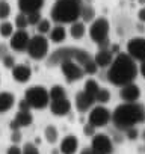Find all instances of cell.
Returning <instances> with one entry per match:
<instances>
[{
	"mask_svg": "<svg viewBox=\"0 0 145 154\" xmlns=\"http://www.w3.org/2000/svg\"><path fill=\"white\" fill-rule=\"evenodd\" d=\"M66 59L79 62L83 66L85 72L89 74V75L95 74L97 69H98L94 57L86 50L79 48V47H62V48L54 50L53 53H50V57L47 60V65L48 66H54V65H59L62 60H66Z\"/></svg>",
	"mask_w": 145,
	"mask_h": 154,
	"instance_id": "cell-2",
	"label": "cell"
},
{
	"mask_svg": "<svg viewBox=\"0 0 145 154\" xmlns=\"http://www.w3.org/2000/svg\"><path fill=\"white\" fill-rule=\"evenodd\" d=\"M109 29H110V24L109 21L104 18V17H98L95 18L91 26H89V36L91 39L95 42V44H100L103 41L107 39L109 36Z\"/></svg>",
	"mask_w": 145,
	"mask_h": 154,
	"instance_id": "cell-8",
	"label": "cell"
},
{
	"mask_svg": "<svg viewBox=\"0 0 145 154\" xmlns=\"http://www.w3.org/2000/svg\"><path fill=\"white\" fill-rule=\"evenodd\" d=\"M80 154H97V152H95V151H94V149L89 146V148H85V149H82V151H80Z\"/></svg>",
	"mask_w": 145,
	"mask_h": 154,
	"instance_id": "cell-45",
	"label": "cell"
},
{
	"mask_svg": "<svg viewBox=\"0 0 145 154\" xmlns=\"http://www.w3.org/2000/svg\"><path fill=\"white\" fill-rule=\"evenodd\" d=\"M12 77L14 80L18 82V83H26L30 80L32 77V68L26 63H20V65H15L12 68Z\"/></svg>",
	"mask_w": 145,
	"mask_h": 154,
	"instance_id": "cell-18",
	"label": "cell"
},
{
	"mask_svg": "<svg viewBox=\"0 0 145 154\" xmlns=\"http://www.w3.org/2000/svg\"><path fill=\"white\" fill-rule=\"evenodd\" d=\"M14 24L18 30H26V27L29 26V21H27V15L20 12L15 15V20H14Z\"/></svg>",
	"mask_w": 145,
	"mask_h": 154,
	"instance_id": "cell-29",
	"label": "cell"
},
{
	"mask_svg": "<svg viewBox=\"0 0 145 154\" xmlns=\"http://www.w3.org/2000/svg\"><path fill=\"white\" fill-rule=\"evenodd\" d=\"M50 101L53 100H60V98H66V91L62 85H53L50 88Z\"/></svg>",
	"mask_w": 145,
	"mask_h": 154,
	"instance_id": "cell-25",
	"label": "cell"
},
{
	"mask_svg": "<svg viewBox=\"0 0 145 154\" xmlns=\"http://www.w3.org/2000/svg\"><path fill=\"white\" fill-rule=\"evenodd\" d=\"M109 100H110V91L106 89V88H100L98 94L95 95V103H98V104H106Z\"/></svg>",
	"mask_w": 145,
	"mask_h": 154,
	"instance_id": "cell-30",
	"label": "cell"
},
{
	"mask_svg": "<svg viewBox=\"0 0 145 154\" xmlns=\"http://www.w3.org/2000/svg\"><path fill=\"white\" fill-rule=\"evenodd\" d=\"M86 33V26L83 21H76L69 26V35L72 39H82Z\"/></svg>",
	"mask_w": 145,
	"mask_h": 154,
	"instance_id": "cell-22",
	"label": "cell"
},
{
	"mask_svg": "<svg viewBox=\"0 0 145 154\" xmlns=\"http://www.w3.org/2000/svg\"><path fill=\"white\" fill-rule=\"evenodd\" d=\"M113 59H115V56H113L112 50H98L94 56V60L98 68H109L112 65Z\"/></svg>",
	"mask_w": 145,
	"mask_h": 154,
	"instance_id": "cell-19",
	"label": "cell"
},
{
	"mask_svg": "<svg viewBox=\"0 0 145 154\" xmlns=\"http://www.w3.org/2000/svg\"><path fill=\"white\" fill-rule=\"evenodd\" d=\"M14 103H15L14 94L6 92V91H2V92H0V113L9 112V110L14 107Z\"/></svg>",
	"mask_w": 145,
	"mask_h": 154,
	"instance_id": "cell-20",
	"label": "cell"
},
{
	"mask_svg": "<svg viewBox=\"0 0 145 154\" xmlns=\"http://www.w3.org/2000/svg\"><path fill=\"white\" fill-rule=\"evenodd\" d=\"M125 53H128L134 60L143 62V60H145V38H143V36L130 38L128 42H127Z\"/></svg>",
	"mask_w": 145,
	"mask_h": 154,
	"instance_id": "cell-11",
	"label": "cell"
},
{
	"mask_svg": "<svg viewBox=\"0 0 145 154\" xmlns=\"http://www.w3.org/2000/svg\"><path fill=\"white\" fill-rule=\"evenodd\" d=\"M11 14V6L6 0H0V20L5 21Z\"/></svg>",
	"mask_w": 145,
	"mask_h": 154,
	"instance_id": "cell-32",
	"label": "cell"
},
{
	"mask_svg": "<svg viewBox=\"0 0 145 154\" xmlns=\"http://www.w3.org/2000/svg\"><path fill=\"white\" fill-rule=\"evenodd\" d=\"M11 142H12V143H17V145L21 142V131H20V130L11 131Z\"/></svg>",
	"mask_w": 145,
	"mask_h": 154,
	"instance_id": "cell-38",
	"label": "cell"
},
{
	"mask_svg": "<svg viewBox=\"0 0 145 154\" xmlns=\"http://www.w3.org/2000/svg\"><path fill=\"white\" fill-rule=\"evenodd\" d=\"M137 3L142 5V6H145V0H137Z\"/></svg>",
	"mask_w": 145,
	"mask_h": 154,
	"instance_id": "cell-46",
	"label": "cell"
},
{
	"mask_svg": "<svg viewBox=\"0 0 145 154\" xmlns=\"http://www.w3.org/2000/svg\"><path fill=\"white\" fill-rule=\"evenodd\" d=\"M82 0H56L50 17L57 24H72L80 18Z\"/></svg>",
	"mask_w": 145,
	"mask_h": 154,
	"instance_id": "cell-4",
	"label": "cell"
},
{
	"mask_svg": "<svg viewBox=\"0 0 145 154\" xmlns=\"http://www.w3.org/2000/svg\"><path fill=\"white\" fill-rule=\"evenodd\" d=\"M91 148L97 154H112L113 152V140L104 133H97L95 136H92Z\"/></svg>",
	"mask_w": 145,
	"mask_h": 154,
	"instance_id": "cell-10",
	"label": "cell"
},
{
	"mask_svg": "<svg viewBox=\"0 0 145 154\" xmlns=\"http://www.w3.org/2000/svg\"><path fill=\"white\" fill-rule=\"evenodd\" d=\"M59 65H60V69H62V72H63L68 83H74V82L80 80L82 77L86 74L83 66L79 62H76V60L66 59V60H62Z\"/></svg>",
	"mask_w": 145,
	"mask_h": 154,
	"instance_id": "cell-7",
	"label": "cell"
},
{
	"mask_svg": "<svg viewBox=\"0 0 145 154\" xmlns=\"http://www.w3.org/2000/svg\"><path fill=\"white\" fill-rule=\"evenodd\" d=\"M14 119L18 122L20 127H29L33 122V116H32L30 110H18V113L15 115Z\"/></svg>",
	"mask_w": 145,
	"mask_h": 154,
	"instance_id": "cell-23",
	"label": "cell"
},
{
	"mask_svg": "<svg viewBox=\"0 0 145 154\" xmlns=\"http://www.w3.org/2000/svg\"><path fill=\"white\" fill-rule=\"evenodd\" d=\"M14 24L9 23V21H2L0 23V36H3V38H11L14 35Z\"/></svg>",
	"mask_w": 145,
	"mask_h": 154,
	"instance_id": "cell-28",
	"label": "cell"
},
{
	"mask_svg": "<svg viewBox=\"0 0 145 154\" xmlns=\"http://www.w3.org/2000/svg\"><path fill=\"white\" fill-rule=\"evenodd\" d=\"M66 38V29L63 27V24H56L51 30H50V41L54 44H60L63 42Z\"/></svg>",
	"mask_w": 145,
	"mask_h": 154,
	"instance_id": "cell-21",
	"label": "cell"
},
{
	"mask_svg": "<svg viewBox=\"0 0 145 154\" xmlns=\"http://www.w3.org/2000/svg\"><path fill=\"white\" fill-rule=\"evenodd\" d=\"M94 103H95V98L91 97L89 94H86L85 91H80L77 95H76V100H74V104H76V109L82 113L91 110L94 107Z\"/></svg>",
	"mask_w": 145,
	"mask_h": 154,
	"instance_id": "cell-14",
	"label": "cell"
},
{
	"mask_svg": "<svg viewBox=\"0 0 145 154\" xmlns=\"http://www.w3.org/2000/svg\"><path fill=\"white\" fill-rule=\"evenodd\" d=\"M142 139H143V140H145V130H143V131H142Z\"/></svg>",
	"mask_w": 145,
	"mask_h": 154,
	"instance_id": "cell-47",
	"label": "cell"
},
{
	"mask_svg": "<svg viewBox=\"0 0 145 154\" xmlns=\"http://www.w3.org/2000/svg\"><path fill=\"white\" fill-rule=\"evenodd\" d=\"M79 149V139L74 134H68L62 139L59 145V152L60 154H76Z\"/></svg>",
	"mask_w": 145,
	"mask_h": 154,
	"instance_id": "cell-15",
	"label": "cell"
},
{
	"mask_svg": "<svg viewBox=\"0 0 145 154\" xmlns=\"http://www.w3.org/2000/svg\"><path fill=\"white\" fill-rule=\"evenodd\" d=\"M112 122L118 130H127L145 122V107L139 103H122L112 112Z\"/></svg>",
	"mask_w": 145,
	"mask_h": 154,
	"instance_id": "cell-3",
	"label": "cell"
},
{
	"mask_svg": "<svg viewBox=\"0 0 145 154\" xmlns=\"http://www.w3.org/2000/svg\"><path fill=\"white\" fill-rule=\"evenodd\" d=\"M51 29H53V27H51L50 20H45V18H42V20L38 23V26H36V30H38V33H39V35L50 33V30H51Z\"/></svg>",
	"mask_w": 145,
	"mask_h": 154,
	"instance_id": "cell-31",
	"label": "cell"
},
{
	"mask_svg": "<svg viewBox=\"0 0 145 154\" xmlns=\"http://www.w3.org/2000/svg\"><path fill=\"white\" fill-rule=\"evenodd\" d=\"M45 0H18V8L20 12L29 15L33 12H41Z\"/></svg>",
	"mask_w": 145,
	"mask_h": 154,
	"instance_id": "cell-16",
	"label": "cell"
},
{
	"mask_svg": "<svg viewBox=\"0 0 145 154\" xmlns=\"http://www.w3.org/2000/svg\"><path fill=\"white\" fill-rule=\"evenodd\" d=\"M139 72H140V75L145 79V60L143 62H140V65H139Z\"/></svg>",
	"mask_w": 145,
	"mask_h": 154,
	"instance_id": "cell-44",
	"label": "cell"
},
{
	"mask_svg": "<svg viewBox=\"0 0 145 154\" xmlns=\"http://www.w3.org/2000/svg\"><path fill=\"white\" fill-rule=\"evenodd\" d=\"M29 42H30V36L26 30H17L9 38V47L15 51H27Z\"/></svg>",
	"mask_w": 145,
	"mask_h": 154,
	"instance_id": "cell-12",
	"label": "cell"
},
{
	"mask_svg": "<svg viewBox=\"0 0 145 154\" xmlns=\"http://www.w3.org/2000/svg\"><path fill=\"white\" fill-rule=\"evenodd\" d=\"M24 98L27 100L32 109H38V110L45 109L50 104V92L41 85L27 88L24 92Z\"/></svg>",
	"mask_w": 145,
	"mask_h": 154,
	"instance_id": "cell-5",
	"label": "cell"
},
{
	"mask_svg": "<svg viewBox=\"0 0 145 154\" xmlns=\"http://www.w3.org/2000/svg\"><path fill=\"white\" fill-rule=\"evenodd\" d=\"M137 20L140 23H145V6H142L139 11H137Z\"/></svg>",
	"mask_w": 145,
	"mask_h": 154,
	"instance_id": "cell-42",
	"label": "cell"
},
{
	"mask_svg": "<svg viewBox=\"0 0 145 154\" xmlns=\"http://www.w3.org/2000/svg\"><path fill=\"white\" fill-rule=\"evenodd\" d=\"M9 54V48L5 42H0V60H3Z\"/></svg>",
	"mask_w": 145,
	"mask_h": 154,
	"instance_id": "cell-39",
	"label": "cell"
},
{
	"mask_svg": "<svg viewBox=\"0 0 145 154\" xmlns=\"http://www.w3.org/2000/svg\"><path fill=\"white\" fill-rule=\"evenodd\" d=\"M50 110L54 116H65L71 110V101L68 98L53 100V101H50Z\"/></svg>",
	"mask_w": 145,
	"mask_h": 154,
	"instance_id": "cell-17",
	"label": "cell"
},
{
	"mask_svg": "<svg viewBox=\"0 0 145 154\" xmlns=\"http://www.w3.org/2000/svg\"><path fill=\"white\" fill-rule=\"evenodd\" d=\"M41 12H33V14H29L27 15V21H29V26H38V23L41 21Z\"/></svg>",
	"mask_w": 145,
	"mask_h": 154,
	"instance_id": "cell-34",
	"label": "cell"
},
{
	"mask_svg": "<svg viewBox=\"0 0 145 154\" xmlns=\"http://www.w3.org/2000/svg\"><path fill=\"white\" fill-rule=\"evenodd\" d=\"M9 128H11V131H15V130H20L21 127L18 125V122H17L15 119H12V121L9 122Z\"/></svg>",
	"mask_w": 145,
	"mask_h": 154,
	"instance_id": "cell-43",
	"label": "cell"
},
{
	"mask_svg": "<svg viewBox=\"0 0 145 154\" xmlns=\"http://www.w3.org/2000/svg\"><path fill=\"white\" fill-rule=\"evenodd\" d=\"M125 137L130 139V140H136L139 137V130L136 127H131V128H127L125 130Z\"/></svg>",
	"mask_w": 145,
	"mask_h": 154,
	"instance_id": "cell-36",
	"label": "cell"
},
{
	"mask_svg": "<svg viewBox=\"0 0 145 154\" xmlns=\"http://www.w3.org/2000/svg\"><path fill=\"white\" fill-rule=\"evenodd\" d=\"M83 91H85L86 94H89L91 97L95 98V95H97L98 91H100V86H98V83H97L94 79H89V80L85 82V85H83Z\"/></svg>",
	"mask_w": 145,
	"mask_h": 154,
	"instance_id": "cell-27",
	"label": "cell"
},
{
	"mask_svg": "<svg viewBox=\"0 0 145 154\" xmlns=\"http://www.w3.org/2000/svg\"><path fill=\"white\" fill-rule=\"evenodd\" d=\"M30 109H32V107H30V104L27 103L26 98H23V100L18 101V110H30Z\"/></svg>",
	"mask_w": 145,
	"mask_h": 154,
	"instance_id": "cell-41",
	"label": "cell"
},
{
	"mask_svg": "<svg viewBox=\"0 0 145 154\" xmlns=\"http://www.w3.org/2000/svg\"><path fill=\"white\" fill-rule=\"evenodd\" d=\"M80 18L83 23H92L95 20V9L91 5H83L82 6V14Z\"/></svg>",
	"mask_w": 145,
	"mask_h": 154,
	"instance_id": "cell-24",
	"label": "cell"
},
{
	"mask_svg": "<svg viewBox=\"0 0 145 154\" xmlns=\"http://www.w3.org/2000/svg\"><path fill=\"white\" fill-rule=\"evenodd\" d=\"M6 154H23V148H20L17 143H12V145L8 148Z\"/></svg>",
	"mask_w": 145,
	"mask_h": 154,
	"instance_id": "cell-40",
	"label": "cell"
},
{
	"mask_svg": "<svg viewBox=\"0 0 145 154\" xmlns=\"http://www.w3.org/2000/svg\"><path fill=\"white\" fill-rule=\"evenodd\" d=\"M95 130H97V127H94L92 124H85L83 125V134L85 136H88V137H92V136H95L97 133H95Z\"/></svg>",
	"mask_w": 145,
	"mask_h": 154,
	"instance_id": "cell-35",
	"label": "cell"
},
{
	"mask_svg": "<svg viewBox=\"0 0 145 154\" xmlns=\"http://www.w3.org/2000/svg\"><path fill=\"white\" fill-rule=\"evenodd\" d=\"M139 69L136 65V60L128 53H118L112 62V65L107 68V80L115 86H124L128 83H133Z\"/></svg>",
	"mask_w": 145,
	"mask_h": 154,
	"instance_id": "cell-1",
	"label": "cell"
},
{
	"mask_svg": "<svg viewBox=\"0 0 145 154\" xmlns=\"http://www.w3.org/2000/svg\"><path fill=\"white\" fill-rule=\"evenodd\" d=\"M119 97L125 103H137V100L140 98V88L134 82L128 83V85H124L119 89Z\"/></svg>",
	"mask_w": 145,
	"mask_h": 154,
	"instance_id": "cell-13",
	"label": "cell"
},
{
	"mask_svg": "<svg viewBox=\"0 0 145 154\" xmlns=\"http://www.w3.org/2000/svg\"><path fill=\"white\" fill-rule=\"evenodd\" d=\"M27 54L35 60L45 59L47 54H48V39L44 35H39V33L32 36L29 47H27Z\"/></svg>",
	"mask_w": 145,
	"mask_h": 154,
	"instance_id": "cell-6",
	"label": "cell"
},
{
	"mask_svg": "<svg viewBox=\"0 0 145 154\" xmlns=\"http://www.w3.org/2000/svg\"><path fill=\"white\" fill-rule=\"evenodd\" d=\"M3 65H5V68H9V69H12L14 66H15V57L12 56V54H8L3 60Z\"/></svg>",
	"mask_w": 145,
	"mask_h": 154,
	"instance_id": "cell-37",
	"label": "cell"
},
{
	"mask_svg": "<svg viewBox=\"0 0 145 154\" xmlns=\"http://www.w3.org/2000/svg\"><path fill=\"white\" fill-rule=\"evenodd\" d=\"M44 137H45V140L48 142V143H56L57 142V139H59V131H57V128L54 127V125H47L45 127V130H44Z\"/></svg>",
	"mask_w": 145,
	"mask_h": 154,
	"instance_id": "cell-26",
	"label": "cell"
},
{
	"mask_svg": "<svg viewBox=\"0 0 145 154\" xmlns=\"http://www.w3.org/2000/svg\"><path fill=\"white\" fill-rule=\"evenodd\" d=\"M23 154H39V149H38L36 143L27 142V143L23 146Z\"/></svg>",
	"mask_w": 145,
	"mask_h": 154,
	"instance_id": "cell-33",
	"label": "cell"
},
{
	"mask_svg": "<svg viewBox=\"0 0 145 154\" xmlns=\"http://www.w3.org/2000/svg\"><path fill=\"white\" fill-rule=\"evenodd\" d=\"M110 119H112V112H110L107 107H104L103 104L94 106V107L89 110V115H88V122L92 124V125L97 127V128L107 125Z\"/></svg>",
	"mask_w": 145,
	"mask_h": 154,
	"instance_id": "cell-9",
	"label": "cell"
}]
</instances>
